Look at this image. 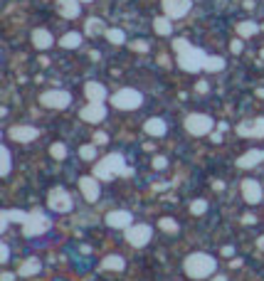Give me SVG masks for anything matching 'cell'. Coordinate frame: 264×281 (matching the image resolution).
I'll return each instance as SVG.
<instances>
[{
  "mask_svg": "<svg viewBox=\"0 0 264 281\" xmlns=\"http://www.w3.org/2000/svg\"><path fill=\"white\" fill-rule=\"evenodd\" d=\"M222 254H225V257H232V254H235V249H232V247H225V249H222Z\"/></svg>",
  "mask_w": 264,
  "mask_h": 281,
  "instance_id": "42",
  "label": "cell"
},
{
  "mask_svg": "<svg viewBox=\"0 0 264 281\" xmlns=\"http://www.w3.org/2000/svg\"><path fill=\"white\" fill-rule=\"evenodd\" d=\"M153 30H156L158 35L168 37L170 32H173V22H170V18H156L153 20Z\"/></svg>",
  "mask_w": 264,
  "mask_h": 281,
  "instance_id": "23",
  "label": "cell"
},
{
  "mask_svg": "<svg viewBox=\"0 0 264 281\" xmlns=\"http://www.w3.org/2000/svg\"><path fill=\"white\" fill-rule=\"evenodd\" d=\"M79 155H82L84 160H94V158H96V148H94V146H82Z\"/></svg>",
  "mask_w": 264,
  "mask_h": 281,
  "instance_id": "35",
  "label": "cell"
},
{
  "mask_svg": "<svg viewBox=\"0 0 264 281\" xmlns=\"http://www.w3.org/2000/svg\"><path fill=\"white\" fill-rule=\"evenodd\" d=\"M0 257H3V259H0L3 264L10 259V247H8V244H3V247H0Z\"/></svg>",
  "mask_w": 264,
  "mask_h": 281,
  "instance_id": "38",
  "label": "cell"
},
{
  "mask_svg": "<svg viewBox=\"0 0 264 281\" xmlns=\"http://www.w3.org/2000/svg\"><path fill=\"white\" fill-rule=\"evenodd\" d=\"M116 175H131V170L126 168V160L121 153H109L104 160H99L94 166L96 180H114Z\"/></svg>",
  "mask_w": 264,
  "mask_h": 281,
  "instance_id": "2",
  "label": "cell"
},
{
  "mask_svg": "<svg viewBox=\"0 0 264 281\" xmlns=\"http://www.w3.org/2000/svg\"><path fill=\"white\" fill-rule=\"evenodd\" d=\"M257 96H259V99H264V89H257Z\"/></svg>",
  "mask_w": 264,
  "mask_h": 281,
  "instance_id": "45",
  "label": "cell"
},
{
  "mask_svg": "<svg viewBox=\"0 0 264 281\" xmlns=\"http://www.w3.org/2000/svg\"><path fill=\"white\" fill-rule=\"evenodd\" d=\"M50 155L57 158V160L67 158V146H64V143H52V146H50Z\"/></svg>",
  "mask_w": 264,
  "mask_h": 281,
  "instance_id": "32",
  "label": "cell"
},
{
  "mask_svg": "<svg viewBox=\"0 0 264 281\" xmlns=\"http://www.w3.org/2000/svg\"><path fill=\"white\" fill-rule=\"evenodd\" d=\"M94 141H96V143H106V141H109V136H106V133H96Z\"/></svg>",
  "mask_w": 264,
  "mask_h": 281,
  "instance_id": "40",
  "label": "cell"
},
{
  "mask_svg": "<svg viewBox=\"0 0 264 281\" xmlns=\"http://www.w3.org/2000/svg\"><path fill=\"white\" fill-rule=\"evenodd\" d=\"M257 30H259V27H257L254 22H240V25H237V35H240V37H252V35H257Z\"/></svg>",
  "mask_w": 264,
  "mask_h": 281,
  "instance_id": "28",
  "label": "cell"
},
{
  "mask_svg": "<svg viewBox=\"0 0 264 281\" xmlns=\"http://www.w3.org/2000/svg\"><path fill=\"white\" fill-rule=\"evenodd\" d=\"M101 266H104V269H111V271H121V269H124V266H126V262H124V259H121V257H106V259H104V262H101Z\"/></svg>",
  "mask_w": 264,
  "mask_h": 281,
  "instance_id": "26",
  "label": "cell"
},
{
  "mask_svg": "<svg viewBox=\"0 0 264 281\" xmlns=\"http://www.w3.org/2000/svg\"><path fill=\"white\" fill-rule=\"evenodd\" d=\"M99 32H104V35H106V27H104V22H101V20L92 18L89 22H87V35H99Z\"/></svg>",
  "mask_w": 264,
  "mask_h": 281,
  "instance_id": "30",
  "label": "cell"
},
{
  "mask_svg": "<svg viewBox=\"0 0 264 281\" xmlns=\"http://www.w3.org/2000/svg\"><path fill=\"white\" fill-rule=\"evenodd\" d=\"M27 217H30V212H25V210H5V212H3V220H0V227L5 229L10 222H20V225H25V222H27Z\"/></svg>",
  "mask_w": 264,
  "mask_h": 281,
  "instance_id": "17",
  "label": "cell"
},
{
  "mask_svg": "<svg viewBox=\"0 0 264 281\" xmlns=\"http://www.w3.org/2000/svg\"><path fill=\"white\" fill-rule=\"evenodd\" d=\"M8 173H10V150L3 146V166H0V175L5 178Z\"/></svg>",
  "mask_w": 264,
  "mask_h": 281,
  "instance_id": "33",
  "label": "cell"
},
{
  "mask_svg": "<svg viewBox=\"0 0 264 281\" xmlns=\"http://www.w3.org/2000/svg\"><path fill=\"white\" fill-rule=\"evenodd\" d=\"M40 269H42L40 259H27V262H22V266L18 269V274L20 276H32V274H37Z\"/></svg>",
  "mask_w": 264,
  "mask_h": 281,
  "instance_id": "24",
  "label": "cell"
},
{
  "mask_svg": "<svg viewBox=\"0 0 264 281\" xmlns=\"http://www.w3.org/2000/svg\"><path fill=\"white\" fill-rule=\"evenodd\" d=\"M84 94H87L89 101H104V99H106V87L99 84V82H87Z\"/></svg>",
  "mask_w": 264,
  "mask_h": 281,
  "instance_id": "19",
  "label": "cell"
},
{
  "mask_svg": "<svg viewBox=\"0 0 264 281\" xmlns=\"http://www.w3.org/2000/svg\"><path fill=\"white\" fill-rule=\"evenodd\" d=\"M143 131L148 133V136H163V133L168 131V126H166L163 118H148V121L143 124Z\"/></svg>",
  "mask_w": 264,
  "mask_h": 281,
  "instance_id": "21",
  "label": "cell"
},
{
  "mask_svg": "<svg viewBox=\"0 0 264 281\" xmlns=\"http://www.w3.org/2000/svg\"><path fill=\"white\" fill-rule=\"evenodd\" d=\"M111 104L114 109H119V111H133V109H138L143 104V96L136 89H121V92L114 94Z\"/></svg>",
  "mask_w": 264,
  "mask_h": 281,
  "instance_id": "4",
  "label": "cell"
},
{
  "mask_svg": "<svg viewBox=\"0 0 264 281\" xmlns=\"http://www.w3.org/2000/svg\"><path fill=\"white\" fill-rule=\"evenodd\" d=\"M47 205L52 207L55 212H69V210L74 207V203H72V197H69L67 190L55 187V190H50V195H47Z\"/></svg>",
  "mask_w": 264,
  "mask_h": 281,
  "instance_id": "7",
  "label": "cell"
},
{
  "mask_svg": "<svg viewBox=\"0 0 264 281\" xmlns=\"http://www.w3.org/2000/svg\"><path fill=\"white\" fill-rule=\"evenodd\" d=\"M82 3H89V0H82Z\"/></svg>",
  "mask_w": 264,
  "mask_h": 281,
  "instance_id": "48",
  "label": "cell"
},
{
  "mask_svg": "<svg viewBox=\"0 0 264 281\" xmlns=\"http://www.w3.org/2000/svg\"><path fill=\"white\" fill-rule=\"evenodd\" d=\"M215 257H210L205 252H195V254H190L185 264H183V269H185V274H188L190 279H205L210 274H215Z\"/></svg>",
  "mask_w": 264,
  "mask_h": 281,
  "instance_id": "3",
  "label": "cell"
},
{
  "mask_svg": "<svg viewBox=\"0 0 264 281\" xmlns=\"http://www.w3.org/2000/svg\"><path fill=\"white\" fill-rule=\"evenodd\" d=\"M262 30H264V27H262Z\"/></svg>",
  "mask_w": 264,
  "mask_h": 281,
  "instance_id": "49",
  "label": "cell"
},
{
  "mask_svg": "<svg viewBox=\"0 0 264 281\" xmlns=\"http://www.w3.org/2000/svg\"><path fill=\"white\" fill-rule=\"evenodd\" d=\"M264 160V150H247L245 155H240V160H237V166L240 168H254L257 163H262Z\"/></svg>",
  "mask_w": 264,
  "mask_h": 281,
  "instance_id": "18",
  "label": "cell"
},
{
  "mask_svg": "<svg viewBox=\"0 0 264 281\" xmlns=\"http://www.w3.org/2000/svg\"><path fill=\"white\" fill-rule=\"evenodd\" d=\"M198 92L205 94V92H208V84H205V82H200V84H198Z\"/></svg>",
  "mask_w": 264,
  "mask_h": 281,
  "instance_id": "41",
  "label": "cell"
},
{
  "mask_svg": "<svg viewBox=\"0 0 264 281\" xmlns=\"http://www.w3.org/2000/svg\"><path fill=\"white\" fill-rule=\"evenodd\" d=\"M185 129L193 136H205V133L212 131V118L205 116V113H190L185 118Z\"/></svg>",
  "mask_w": 264,
  "mask_h": 281,
  "instance_id": "8",
  "label": "cell"
},
{
  "mask_svg": "<svg viewBox=\"0 0 264 281\" xmlns=\"http://www.w3.org/2000/svg\"><path fill=\"white\" fill-rule=\"evenodd\" d=\"M240 136H254V138H262L264 136V118H254L249 124H240L237 126Z\"/></svg>",
  "mask_w": 264,
  "mask_h": 281,
  "instance_id": "16",
  "label": "cell"
},
{
  "mask_svg": "<svg viewBox=\"0 0 264 281\" xmlns=\"http://www.w3.org/2000/svg\"><path fill=\"white\" fill-rule=\"evenodd\" d=\"M166 166H168V158H163V155H156V158H153V168L156 170H163Z\"/></svg>",
  "mask_w": 264,
  "mask_h": 281,
  "instance_id": "37",
  "label": "cell"
},
{
  "mask_svg": "<svg viewBox=\"0 0 264 281\" xmlns=\"http://www.w3.org/2000/svg\"><path fill=\"white\" fill-rule=\"evenodd\" d=\"M79 116H82V121H87V124H99V121L106 118V106H104L101 101H89V104L79 111Z\"/></svg>",
  "mask_w": 264,
  "mask_h": 281,
  "instance_id": "10",
  "label": "cell"
},
{
  "mask_svg": "<svg viewBox=\"0 0 264 281\" xmlns=\"http://www.w3.org/2000/svg\"><path fill=\"white\" fill-rule=\"evenodd\" d=\"M59 45H62L64 50H74V47L82 45V35H79V32H67L64 37L59 39Z\"/></svg>",
  "mask_w": 264,
  "mask_h": 281,
  "instance_id": "25",
  "label": "cell"
},
{
  "mask_svg": "<svg viewBox=\"0 0 264 281\" xmlns=\"http://www.w3.org/2000/svg\"><path fill=\"white\" fill-rule=\"evenodd\" d=\"M242 47H245V45H242V42H240V39H235V42H232V45H230V50H232V52H235V55H240V52H242Z\"/></svg>",
  "mask_w": 264,
  "mask_h": 281,
  "instance_id": "39",
  "label": "cell"
},
{
  "mask_svg": "<svg viewBox=\"0 0 264 281\" xmlns=\"http://www.w3.org/2000/svg\"><path fill=\"white\" fill-rule=\"evenodd\" d=\"M131 47L136 52H148V42L146 39H136V42H131Z\"/></svg>",
  "mask_w": 264,
  "mask_h": 281,
  "instance_id": "36",
  "label": "cell"
},
{
  "mask_svg": "<svg viewBox=\"0 0 264 281\" xmlns=\"http://www.w3.org/2000/svg\"><path fill=\"white\" fill-rule=\"evenodd\" d=\"M205 69L208 72H222L225 69V59L222 57H208L205 59Z\"/></svg>",
  "mask_w": 264,
  "mask_h": 281,
  "instance_id": "29",
  "label": "cell"
},
{
  "mask_svg": "<svg viewBox=\"0 0 264 281\" xmlns=\"http://www.w3.org/2000/svg\"><path fill=\"white\" fill-rule=\"evenodd\" d=\"M242 195H245V200L249 205H257L259 200H262V185L257 183V180H242Z\"/></svg>",
  "mask_w": 264,
  "mask_h": 281,
  "instance_id": "14",
  "label": "cell"
},
{
  "mask_svg": "<svg viewBox=\"0 0 264 281\" xmlns=\"http://www.w3.org/2000/svg\"><path fill=\"white\" fill-rule=\"evenodd\" d=\"M42 106L47 109H67L72 104V94L69 92H62V89H55V92H45L40 96Z\"/></svg>",
  "mask_w": 264,
  "mask_h": 281,
  "instance_id": "6",
  "label": "cell"
},
{
  "mask_svg": "<svg viewBox=\"0 0 264 281\" xmlns=\"http://www.w3.org/2000/svg\"><path fill=\"white\" fill-rule=\"evenodd\" d=\"M158 227H161L163 232H170V234H175V232H178V222H175L173 217H163V220H158Z\"/></svg>",
  "mask_w": 264,
  "mask_h": 281,
  "instance_id": "31",
  "label": "cell"
},
{
  "mask_svg": "<svg viewBox=\"0 0 264 281\" xmlns=\"http://www.w3.org/2000/svg\"><path fill=\"white\" fill-rule=\"evenodd\" d=\"M52 42H55V39H52V35H50L47 30H35V32H32V45H35L37 50H50Z\"/></svg>",
  "mask_w": 264,
  "mask_h": 281,
  "instance_id": "22",
  "label": "cell"
},
{
  "mask_svg": "<svg viewBox=\"0 0 264 281\" xmlns=\"http://www.w3.org/2000/svg\"><path fill=\"white\" fill-rule=\"evenodd\" d=\"M8 136L13 138V141H20V143H30V141H35L37 138V129L35 126H13Z\"/></svg>",
  "mask_w": 264,
  "mask_h": 281,
  "instance_id": "15",
  "label": "cell"
},
{
  "mask_svg": "<svg viewBox=\"0 0 264 281\" xmlns=\"http://www.w3.org/2000/svg\"><path fill=\"white\" fill-rule=\"evenodd\" d=\"M131 220V212H126V210H114V212L106 215V225L114 227V229H129Z\"/></svg>",
  "mask_w": 264,
  "mask_h": 281,
  "instance_id": "13",
  "label": "cell"
},
{
  "mask_svg": "<svg viewBox=\"0 0 264 281\" xmlns=\"http://www.w3.org/2000/svg\"><path fill=\"white\" fill-rule=\"evenodd\" d=\"M190 212H193V215H205V212H208V203H205V200L190 203Z\"/></svg>",
  "mask_w": 264,
  "mask_h": 281,
  "instance_id": "34",
  "label": "cell"
},
{
  "mask_svg": "<svg viewBox=\"0 0 264 281\" xmlns=\"http://www.w3.org/2000/svg\"><path fill=\"white\" fill-rule=\"evenodd\" d=\"M173 50H175V55H178V67L180 69H185V72H200V69H205V52L200 50V47H193L185 37H178L173 42Z\"/></svg>",
  "mask_w": 264,
  "mask_h": 281,
  "instance_id": "1",
  "label": "cell"
},
{
  "mask_svg": "<svg viewBox=\"0 0 264 281\" xmlns=\"http://www.w3.org/2000/svg\"><path fill=\"white\" fill-rule=\"evenodd\" d=\"M190 0H163V10H166V15L170 20H178L183 18V15H188L190 13Z\"/></svg>",
  "mask_w": 264,
  "mask_h": 281,
  "instance_id": "11",
  "label": "cell"
},
{
  "mask_svg": "<svg viewBox=\"0 0 264 281\" xmlns=\"http://www.w3.org/2000/svg\"><path fill=\"white\" fill-rule=\"evenodd\" d=\"M257 247H259V249H262V252H264V234H262V237H259V239H257Z\"/></svg>",
  "mask_w": 264,
  "mask_h": 281,
  "instance_id": "44",
  "label": "cell"
},
{
  "mask_svg": "<svg viewBox=\"0 0 264 281\" xmlns=\"http://www.w3.org/2000/svg\"><path fill=\"white\" fill-rule=\"evenodd\" d=\"M0 279H3V281H13V279H15V276H13V274H10V271H5V274H3V276H0Z\"/></svg>",
  "mask_w": 264,
  "mask_h": 281,
  "instance_id": "43",
  "label": "cell"
},
{
  "mask_svg": "<svg viewBox=\"0 0 264 281\" xmlns=\"http://www.w3.org/2000/svg\"><path fill=\"white\" fill-rule=\"evenodd\" d=\"M106 39H109L111 45H124V42H126V32L119 30V27H111V30H106Z\"/></svg>",
  "mask_w": 264,
  "mask_h": 281,
  "instance_id": "27",
  "label": "cell"
},
{
  "mask_svg": "<svg viewBox=\"0 0 264 281\" xmlns=\"http://www.w3.org/2000/svg\"><path fill=\"white\" fill-rule=\"evenodd\" d=\"M57 8H59V15H62V18H77V15L82 13L79 0H57Z\"/></svg>",
  "mask_w": 264,
  "mask_h": 281,
  "instance_id": "20",
  "label": "cell"
},
{
  "mask_svg": "<svg viewBox=\"0 0 264 281\" xmlns=\"http://www.w3.org/2000/svg\"><path fill=\"white\" fill-rule=\"evenodd\" d=\"M79 187H82V195H84L87 203H96L99 200V180L94 175H84L79 180Z\"/></svg>",
  "mask_w": 264,
  "mask_h": 281,
  "instance_id": "12",
  "label": "cell"
},
{
  "mask_svg": "<svg viewBox=\"0 0 264 281\" xmlns=\"http://www.w3.org/2000/svg\"><path fill=\"white\" fill-rule=\"evenodd\" d=\"M50 229V220H47V215H42V212H30V217H27V222L22 225V234L25 237H37V234H45Z\"/></svg>",
  "mask_w": 264,
  "mask_h": 281,
  "instance_id": "5",
  "label": "cell"
},
{
  "mask_svg": "<svg viewBox=\"0 0 264 281\" xmlns=\"http://www.w3.org/2000/svg\"><path fill=\"white\" fill-rule=\"evenodd\" d=\"M262 59H264V50H262Z\"/></svg>",
  "mask_w": 264,
  "mask_h": 281,
  "instance_id": "47",
  "label": "cell"
},
{
  "mask_svg": "<svg viewBox=\"0 0 264 281\" xmlns=\"http://www.w3.org/2000/svg\"><path fill=\"white\" fill-rule=\"evenodd\" d=\"M126 239L131 247H146L151 239V227L148 225H131L126 229Z\"/></svg>",
  "mask_w": 264,
  "mask_h": 281,
  "instance_id": "9",
  "label": "cell"
},
{
  "mask_svg": "<svg viewBox=\"0 0 264 281\" xmlns=\"http://www.w3.org/2000/svg\"><path fill=\"white\" fill-rule=\"evenodd\" d=\"M212 281H227V279H225V276H215Z\"/></svg>",
  "mask_w": 264,
  "mask_h": 281,
  "instance_id": "46",
  "label": "cell"
}]
</instances>
